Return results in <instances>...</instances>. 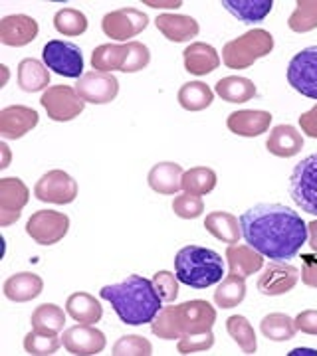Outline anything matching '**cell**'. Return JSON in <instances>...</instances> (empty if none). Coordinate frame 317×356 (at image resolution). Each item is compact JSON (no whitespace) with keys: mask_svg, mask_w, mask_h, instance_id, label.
I'll list each match as a JSON object with an SVG mask.
<instances>
[{"mask_svg":"<svg viewBox=\"0 0 317 356\" xmlns=\"http://www.w3.org/2000/svg\"><path fill=\"white\" fill-rule=\"evenodd\" d=\"M244 240L272 261H288L307 242V224L281 204H258L240 216Z\"/></svg>","mask_w":317,"mask_h":356,"instance_id":"6da1fadb","label":"cell"},{"mask_svg":"<svg viewBox=\"0 0 317 356\" xmlns=\"http://www.w3.org/2000/svg\"><path fill=\"white\" fill-rule=\"evenodd\" d=\"M100 297L111 303L121 323L131 327L153 323L163 309V299L159 297L153 281L141 275H129L121 283L105 285L100 291Z\"/></svg>","mask_w":317,"mask_h":356,"instance_id":"7a4b0ae2","label":"cell"},{"mask_svg":"<svg viewBox=\"0 0 317 356\" xmlns=\"http://www.w3.org/2000/svg\"><path fill=\"white\" fill-rule=\"evenodd\" d=\"M215 321V307L208 301L194 299V301H185L180 305L163 307L151 323V331L159 339L175 341L185 334L212 331Z\"/></svg>","mask_w":317,"mask_h":356,"instance_id":"3957f363","label":"cell"},{"mask_svg":"<svg viewBox=\"0 0 317 356\" xmlns=\"http://www.w3.org/2000/svg\"><path fill=\"white\" fill-rule=\"evenodd\" d=\"M175 275L190 289H206L222 281L224 261L215 250L187 245L175 257Z\"/></svg>","mask_w":317,"mask_h":356,"instance_id":"277c9868","label":"cell"},{"mask_svg":"<svg viewBox=\"0 0 317 356\" xmlns=\"http://www.w3.org/2000/svg\"><path fill=\"white\" fill-rule=\"evenodd\" d=\"M274 50V36L262 30H248L244 36L229 42L222 48V62L230 70H246L260 58H266L270 51Z\"/></svg>","mask_w":317,"mask_h":356,"instance_id":"5b68a950","label":"cell"},{"mask_svg":"<svg viewBox=\"0 0 317 356\" xmlns=\"http://www.w3.org/2000/svg\"><path fill=\"white\" fill-rule=\"evenodd\" d=\"M290 194L304 212L317 216V154L295 165L290 177Z\"/></svg>","mask_w":317,"mask_h":356,"instance_id":"8992f818","label":"cell"},{"mask_svg":"<svg viewBox=\"0 0 317 356\" xmlns=\"http://www.w3.org/2000/svg\"><path fill=\"white\" fill-rule=\"evenodd\" d=\"M44 65L54 74L63 77H76L79 79L84 74V56L82 50L72 42L52 40L42 48Z\"/></svg>","mask_w":317,"mask_h":356,"instance_id":"52a82bcc","label":"cell"},{"mask_svg":"<svg viewBox=\"0 0 317 356\" xmlns=\"http://www.w3.org/2000/svg\"><path fill=\"white\" fill-rule=\"evenodd\" d=\"M40 103L52 121H58V123L76 119L86 107V102L77 95L76 88H70V86H52L42 93Z\"/></svg>","mask_w":317,"mask_h":356,"instance_id":"ba28073f","label":"cell"},{"mask_svg":"<svg viewBox=\"0 0 317 356\" xmlns=\"http://www.w3.org/2000/svg\"><path fill=\"white\" fill-rule=\"evenodd\" d=\"M70 229V218L56 210H38L26 222V234L40 245L62 242Z\"/></svg>","mask_w":317,"mask_h":356,"instance_id":"9c48e42d","label":"cell"},{"mask_svg":"<svg viewBox=\"0 0 317 356\" xmlns=\"http://www.w3.org/2000/svg\"><path fill=\"white\" fill-rule=\"evenodd\" d=\"M288 81L302 95L317 99V46L293 56L288 65Z\"/></svg>","mask_w":317,"mask_h":356,"instance_id":"30bf717a","label":"cell"},{"mask_svg":"<svg viewBox=\"0 0 317 356\" xmlns=\"http://www.w3.org/2000/svg\"><path fill=\"white\" fill-rule=\"evenodd\" d=\"M149 26L147 14L137 8H119L114 13H107L102 20V30L105 36L117 42H127L133 36L141 34Z\"/></svg>","mask_w":317,"mask_h":356,"instance_id":"8fae6325","label":"cell"},{"mask_svg":"<svg viewBox=\"0 0 317 356\" xmlns=\"http://www.w3.org/2000/svg\"><path fill=\"white\" fill-rule=\"evenodd\" d=\"M34 196L46 204H72L77 196V182L63 170H50L34 186Z\"/></svg>","mask_w":317,"mask_h":356,"instance_id":"7c38bea8","label":"cell"},{"mask_svg":"<svg viewBox=\"0 0 317 356\" xmlns=\"http://www.w3.org/2000/svg\"><path fill=\"white\" fill-rule=\"evenodd\" d=\"M77 95L86 103L93 105H105L111 103L119 93V81L111 74L103 72H88L76 81Z\"/></svg>","mask_w":317,"mask_h":356,"instance_id":"4fadbf2b","label":"cell"},{"mask_svg":"<svg viewBox=\"0 0 317 356\" xmlns=\"http://www.w3.org/2000/svg\"><path fill=\"white\" fill-rule=\"evenodd\" d=\"M28 200H30V191L20 178H0V226L6 228L18 222Z\"/></svg>","mask_w":317,"mask_h":356,"instance_id":"5bb4252c","label":"cell"},{"mask_svg":"<svg viewBox=\"0 0 317 356\" xmlns=\"http://www.w3.org/2000/svg\"><path fill=\"white\" fill-rule=\"evenodd\" d=\"M63 348L70 355L76 356H93L103 353L105 348V334L102 331H98L91 325H77L72 329H65L62 337Z\"/></svg>","mask_w":317,"mask_h":356,"instance_id":"9a60e30c","label":"cell"},{"mask_svg":"<svg viewBox=\"0 0 317 356\" xmlns=\"http://www.w3.org/2000/svg\"><path fill=\"white\" fill-rule=\"evenodd\" d=\"M300 280V269L286 261H272L258 280V291L268 297L286 295Z\"/></svg>","mask_w":317,"mask_h":356,"instance_id":"2e32d148","label":"cell"},{"mask_svg":"<svg viewBox=\"0 0 317 356\" xmlns=\"http://www.w3.org/2000/svg\"><path fill=\"white\" fill-rule=\"evenodd\" d=\"M38 22L26 14H10L0 20V42L4 46L22 48L38 38Z\"/></svg>","mask_w":317,"mask_h":356,"instance_id":"e0dca14e","label":"cell"},{"mask_svg":"<svg viewBox=\"0 0 317 356\" xmlns=\"http://www.w3.org/2000/svg\"><path fill=\"white\" fill-rule=\"evenodd\" d=\"M38 125V113L26 105H10L0 111V135L4 139H22Z\"/></svg>","mask_w":317,"mask_h":356,"instance_id":"ac0fdd59","label":"cell"},{"mask_svg":"<svg viewBox=\"0 0 317 356\" xmlns=\"http://www.w3.org/2000/svg\"><path fill=\"white\" fill-rule=\"evenodd\" d=\"M226 125H229V129L234 135H240V137H260L272 125V113L256 111V109H242V111H234V113L229 115Z\"/></svg>","mask_w":317,"mask_h":356,"instance_id":"d6986e66","label":"cell"},{"mask_svg":"<svg viewBox=\"0 0 317 356\" xmlns=\"http://www.w3.org/2000/svg\"><path fill=\"white\" fill-rule=\"evenodd\" d=\"M155 24L167 40L175 44L189 42L194 36H199V30H201L199 22L192 16H185V14H159Z\"/></svg>","mask_w":317,"mask_h":356,"instance_id":"ffe728a7","label":"cell"},{"mask_svg":"<svg viewBox=\"0 0 317 356\" xmlns=\"http://www.w3.org/2000/svg\"><path fill=\"white\" fill-rule=\"evenodd\" d=\"M226 261H229V269L232 275L246 280L264 267V255L256 252L252 245L232 243L226 250Z\"/></svg>","mask_w":317,"mask_h":356,"instance_id":"44dd1931","label":"cell"},{"mask_svg":"<svg viewBox=\"0 0 317 356\" xmlns=\"http://www.w3.org/2000/svg\"><path fill=\"white\" fill-rule=\"evenodd\" d=\"M268 153L279 159H292L304 149V137L302 133L292 125H278L270 131L266 140Z\"/></svg>","mask_w":317,"mask_h":356,"instance_id":"7402d4cb","label":"cell"},{"mask_svg":"<svg viewBox=\"0 0 317 356\" xmlns=\"http://www.w3.org/2000/svg\"><path fill=\"white\" fill-rule=\"evenodd\" d=\"M185 60V70L192 76H206L212 74L216 67L220 65V56L218 51L204 42H194L190 44L187 50L183 51Z\"/></svg>","mask_w":317,"mask_h":356,"instance_id":"603a6c76","label":"cell"},{"mask_svg":"<svg viewBox=\"0 0 317 356\" xmlns=\"http://www.w3.org/2000/svg\"><path fill=\"white\" fill-rule=\"evenodd\" d=\"M44 289V281L36 273L22 271L4 281V297L13 303H28L36 299Z\"/></svg>","mask_w":317,"mask_h":356,"instance_id":"cb8c5ba5","label":"cell"},{"mask_svg":"<svg viewBox=\"0 0 317 356\" xmlns=\"http://www.w3.org/2000/svg\"><path fill=\"white\" fill-rule=\"evenodd\" d=\"M183 175H185V170L180 168V165L165 161V163L153 166L147 180H149V186L153 191L171 196V194H177L183 188Z\"/></svg>","mask_w":317,"mask_h":356,"instance_id":"d4e9b609","label":"cell"},{"mask_svg":"<svg viewBox=\"0 0 317 356\" xmlns=\"http://www.w3.org/2000/svg\"><path fill=\"white\" fill-rule=\"evenodd\" d=\"M65 313L79 325H95L102 321L103 309L100 301L89 293H72L65 301Z\"/></svg>","mask_w":317,"mask_h":356,"instance_id":"484cf974","label":"cell"},{"mask_svg":"<svg viewBox=\"0 0 317 356\" xmlns=\"http://www.w3.org/2000/svg\"><path fill=\"white\" fill-rule=\"evenodd\" d=\"M204 228L208 234H212L216 240H220V242L229 243H238L242 236V229H240V220L234 216V214H230V212H210L206 220H204Z\"/></svg>","mask_w":317,"mask_h":356,"instance_id":"4316f807","label":"cell"},{"mask_svg":"<svg viewBox=\"0 0 317 356\" xmlns=\"http://www.w3.org/2000/svg\"><path fill=\"white\" fill-rule=\"evenodd\" d=\"M222 6L244 24H256L262 22L272 13L274 2L272 0H222Z\"/></svg>","mask_w":317,"mask_h":356,"instance_id":"83f0119b","label":"cell"},{"mask_svg":"<svg viewBox=\"0 0 317 356\" xmlns=\"http://www.w3.org/2000/svg\"><path fill=\"white\" fill-rule=\"evenodd\" d=\"M258 89L248 77L229 76L216 81V95L229 103H246L256 97Z\"/></svg>","mask_w":317,"mask_h":356,"instance_id":"f1b7e54d","label":"cell"},{"mask_svg":"<svg viewBox=\"0 0 317 356\" xmlns=\"http://www.w3.org/2000/svg\"><path fill=\"white\" fill-rule=\"evenodd\" d=\"M50 83V72L44 64H40L34 58H26L18 64V86L22 91L34 93L48 89Z\"/></svg>","mask_w":317,"mask_h":356,"instance_id":"f546056e","label":"cell"},{"mask_svg":"<svg viewBox=\"0 0 317 356\" xmlns=\"http://www.w3.org/2000/svg\"><path fill=\"white\" fill-rule=\"evenodd\" d=\"M127 58V44H102L98 46L91 54V65L95 67V72L103 74H111V72H121V67L125 64Z\"/></svg>","mask_w":317,"mask_h":356,"instance_id":"4dcf8cb0","label":"cell"},{"mask_svg":"<svg viewBox=\"0 0 317 356\" xmlns=\"http://www.w3.org/2000/svg\"><path fill=\"white\" fill-rule=\"evenodd\" d=\"M215 93L203 81H189L178 89V103L187 111H203L212 105Z\"/></svg>","mask_w":317,"mask_h":356,"instance_id":"1f68e13d","label":"cell"},{"mask_svg":"<svg viewBox=\"0 0 317 356\" xmlns=\"http://www.w3.org/2000/svg\"><path fill=\"white\" fill-rule=\"evenodd\" d=\"M260 331L266 337L268 341H276V343H284L295 337V321L288 317L286 313H270L262 318L260 323Z\"/></svg>","mask_w":317,"mask_h":356,"instance_id":"d6a6232c","label":"cell"},{"mask_svg":"<svg viewBox=\"0 0 317 356\" xmlns=\"http://www.w3.org/2000/svg\"><path fill=\"white\" fill-rule=\"evenodd\" d=\"M32 329L40 332H48V334H58L63 329L65 323V313L54 303H44L36 307V311L30 317Z\"/></svg>","mask_w":317,"mask_h":356,"instance_id":"836d02e7","label":"cell"},{"mask_svg":"<svg viewBox=\"0 0 317 356\" xmlns=\"http://www.w3.org/2000/svg\"><path fill=\"white\" fill-rule=\"evenodd\" d=\"M246 299V283L244 277L229 273L215 291V303L220 309H232L238 307Z\"/></svg>","mask_w":317,"mask_h":356,"instance_id":"e575fe53","label":"cell"},{"mask_svg":"<svg viewBox=\"0 0 317 356\" xmlns=\"http://www.w3.org/2000/svg\"><path fill=\"white\" fill-rule=\"evenodd\" d=\"M216 188V172L208 166H196L183 175V191L194 196L210 194Z\"/></svg>","mask_w":317,"mask_h":356,"instance_id":"d590c367","label":"cell"},{"mask_svg":"<svg viewBox=\"0 0 317 356\" xmlns=\"http://www.w3.org/2000/svg\"><path fill=\"white\" fill-rule=\"evenodd\" d=\"M226 331L232 337V341L238 344L244 355H254L258 350V341H256V332H254L250 321L242 315H232L226 321Z\"/></svg>","mask_w":317,"mask_h":356,"instance_id":"8d00e7d4","label":"cell"},{"mask_svg":"<svg viewBox=\"0 0 317 356\" xmlns=\"http://www.w3.org/2000/svg\"><path fill=\"white\" fill-rule=\"evenodd\" d=\"M288 26L297 34H305L317 28V0H297L295 10L288 20Z\"/></svg>","mask_w":317,"mask_h":356,"instance_id":"74e56055","label":"cell"},{"mask_svg":"<svg viewBox=\"0 0 317 356\" xmlns=\"http://www.w3.org/2000/svg\"><path fill=\"white\" fill-rule=\"evenodd\" d=\"M54 26L63 36H82L88 30V18L82 10L62 8L54 16Z\"/></svg>","mask_w":317,"mask_h":356,"instance_id":"f35d334b","label":"cell"},{"mask_svg":"<svg viewBox=\"0 0 317 356\" xmlns=\"http://www.w3.org/2000/svg\"><path fill=\"white\" fill-rule=\"evenodd\" d=\"M62 344V339H58V334L30 331L24 339V350L30 356H50L58 353Z\"/></svg>","mask_w":317,"mask_h":356,"instance_id":"ab89813d","label":"cell"},{"mask_svg":"<svg viewBox=\"0 0 317 356\" xmlns=\"http://www.w3.org/2000/svg\"><path fill=\"white\" fill-rule=\"evenodd\" d=\"M153 344L139 334H125L114 344V356H151Z\"/></svg>","mask_w":317,"mask_h":356,"instance_id":"60d3db41","label":"cell"},{"mask_svg":"<svg viewBox=\"0 0 317 356\" xmlns=\"http://www.w3.org/2000/svg\"><path fill=\"white\" fill-rule=\"evenodd\" d=\"M151 62V51L141 42H127V58L125 64L121 67L123 74H135L145 70Z\"/></svg>","mask_w":317,"mask_h":356,"instance_id":"b9f144b4","label":"cell"},{"mask_svg":"<svg viewBox=\"0 0 317 356\" xmlns=\"http://www.w3.org/2000/svg\"><path fill=\"white\" fill-rule=\"evenodd\" d=\"M173 212L183 220H194V218L203 216V196H194V194H187V192L180 194L173 200Z\"/></svg>","mask_w":317,"mask_h":356,"instance_id":"7bdbcfd3","label":"cell"},{"mask_svg":"<svg viewBox=\"0 0 317 356\" xmlns=\"http://www.w3.org/2000/svg\"><path fill=\"white\" fill-rule=\"evenodd\" d=\"M215 344V334L212 331L196 332V334H185L178 339L177 350L180 355H194V353H203L212 348Z\"/></svg>","mask_w":317,"mask_h":356,"instance_id":"ee69618b","label":"cell"},{"mask_svg":"<svg viewBox=\"0 0 317 356\" xmlns=\"http://www.w3.org/2000/svg\"><path fill=\"white\" fill-rule=\"evenodd\" d=\"M153 285L159 293V297L163 299V303H175L178 297V277L171 271H157L153 275Z\"/></svg>","mask_w":317,"mask_h":356,"instance_id":"f6af8a7d","label":"cell"},{"mask_svg":"<svg viewBox=\"0 0 317 356\" xmlns=\"http://www.w3.org/2000/svg\"><path fill=\"white\" fill-rule=\"evenodd\" d=\"M302 281H304L307 287H316L317 289V257L316 255L305 254L302 255Z\"/></svg>","mask_w":317,"mask_h":356,"instance_id":"bcb514c9","label":"cell"},{"mask_svg":"<svg viewBox=\"0 0 317 356\" xmlns=\"http://www.w3.org/2000/svg\"><path fill=\"white\" fill-rule=\"evenodd\" d=\"M295 321V329L305 332V334H317V311H302Z\"/></svg>","mask_w":317,"mask_h":356,"instance_id":"7dc6e473","label":"cell"},{"mask_svg":"<svg viewBox=\"0 0 317 356\" xmlns=\"http://www.w3.org/2000/svg\"><path fill=\"white\" fill-rule=\"evenodd\" d=\"M300 127L307 137L317 139V105L309 111H305L304 115H300Z\"/></svg>","mask_w":317,"mask_h":356,"instance_id":"c3c4849f","label":"cell"},{"mask_svg":"<svg viewBox=\"0 0 317 356\" xmlns=\"http://www.w3.org/2000/svg\"><path fill=\"white\" fill-rule=\"evenodd\" d=\"M145 4L147 6H151V8H178L183 2L180 0H167V2H159V0H145Z\"/></svg>","mask_w":317,"mask_h":356,"instance_id":"681fc988","label":"cell"},{"mask_svg":"<svg viewBox=\"0 0 317 356\" xmlns=\"http://www.w3.org/2000/svg\"><path fill=\"white\" fill-rule=\"evenodd\" d=\"M307 229H309V248H311L314 254H317V220L309 222Z\"/></svg>","mask_w":317,"mask_h":356,"instance_id":"f907efd6","label":"cell"},{"mask_svg":"<svg viewBox=\"0 0 317 356\" xmlns=\"http://www.w3.org/2000/svg\"><path fill=\"white\" fill-rule=\"evenodd\" d=\"M0 151H2V163H0V168L4 170L6 166L10 165V151H8V145H6V143H0Z\"/></svg>","mask_w":317,"mask_h":356,"instance_id":"816d5d0a","label":"cell"},{"mask_svg":"<svg viewBox=\"0 0 317 356\" xmlns=\"http://www.w3.org/2000/svg\"><path fill=\"white\" fill-rule=\"evenodd\" d=\"M292 356H300V355H311V356H317L316 350H311V348H295L290 353Z\"/></svg>","mask_w":317,"mask_h":356,"instance_id":"f5cc1de1","label":"cell"}]
</instances>
